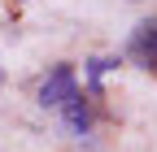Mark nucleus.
Instances as JSON below:
<instances>
[{"label":"nucleus","instance_id":"obj_5","mask_svg":"<svg viewBox=\"0 0 157 152\" xmlns=\"http://www.w3.org/2000/svg\"><path fill=\"white\" fill-rule=\"evenodd\" d=\"M0 83H5V70H0Z\"/></svg>","mask_w":157,"mask_h":152},{"label":"nucleus","instance_id":"obj_1","mask_svg":"<svg viewBox=\"0 0 157 152\" xmlns=\"http://www.w3.org/2000/svg\"><path fill=\"white\" fill-rule=\"evenodd\" d=\"M78 96V83H74V70L70 65H57L44 83H39V104L44 109H66Z\"/></svg>","mask_w":157,"mask_h":152},{"label":"nucleus","instance_id":"obj_2","mask_svg":"<svg viewBox=\"0 0 157 152\" xmlns=\"http://www.w3.org/2000/svg\"><path fill=\"white\" fill-rule=\"evenodd\" d=\"M127 56L140 70H157V17H144L127 39Z\"/></svg>","mask_w":157,"mask_h":152},{"label":"nucleus","instance_id":"obj_3","mask_svg":"<svg viewBox=\"0 0 157 152\" xmlns=\"http://www.w3.org/2000/svg\"><path fill=\"white\" fill-rule=\"evenodd\" d=\"M61 118H66V130H70V135H87V130H92V104L83 96H74L61 109Z\"/></svg>","mask_w":157,"mask_h":152},{"label":"nucleus","instance_id":"obj_4","mask_svg":"<svg viewBox=\"0 0 157 152\" xmlns=\"http://www.w3.org/2000/svg\"><path fill=\"white\" fill-rule=\"evenodd\" d=\"M113 65H118V61H109V56H92V61H87V83H92V91H101V78H105Z\"/></svg>","mask_w":157,"mask_h":152}]
</instances>
